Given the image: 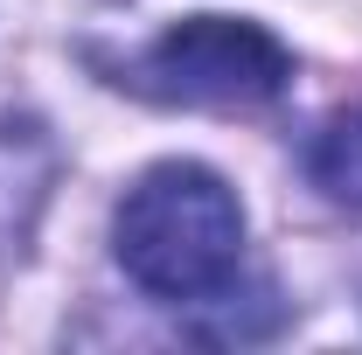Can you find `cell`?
Returning <instances> with one entry per match:
<instances>
[{"mask_svg":"<svg viewBox=\"0 0 362 355\" xmlns=\"http://www.w3.org/2000/svg\"><path fill=\"white\" fill-rule=\"evenodd\" d=\"M286 49L251 21L223 14H195L168 28L160 42L126 70V84L160 98V105H195V112H258L272 98H286Z\"/></svg>","mask_w":362,"mask_h":355,"instance_id":"2","label":"cell"},{"mask_svg":"<svg viewBox=\"0 0 362 355\" xmlns=\"http://www.w3.org/2000/svg\"><path fill=\"white\" fill-rule=\"evenodd\" d=\"M119 265L153 300H216L244 265V209L223 175L168 161L119 202Z\"/></svg>","mask_w":362,"mask_h":355,"instance_id":"1","label":"cell"},{"mask_svg":"<svg viewBox=\"0 0 362 355\" xmlns=\"http://www.w3.org/2000/svg\"><path fill=\"white\" fill-rule=\"evenodd\" d=\"M307 161H314V181H320V188H327L341 209H356V216H362V105H356V112H341V119L314 139Z\"/></svg>","mask_w":362,"mask_h":355,"instance_id":"3","label":"cell"}]
</instances>
